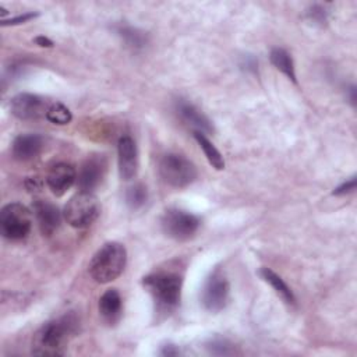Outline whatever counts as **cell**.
Here are the masks:
<instances>
[{
    "label": "cell",
    "mask_w": 357,
    "mask_h": 357,
    "mask_svg": "<svg viewBox=\"0 0 357 357\" xmlns=\"http://www.w3.org/2000/svg\"><path fill=\"white\" fill-rule=\"evenodd\" d=\"M36 17H38V13H25V14L13 17V18H10V20H3V21H1V25H3V26L20 25V24H25V22H28L29 20H33V18H36Z\"/></svg>",
    "instance_id": "cell-24"
},
{
    "label": "cell",
    "mask_w": 357,
    "mask_h": 357,
    "mask_svg": "<svg viewBox=\"0 0 357 357\" xmlns=\"http://www.w3.org/2000/svg\"><path fill=\"white\" fill-rule=\"evenodd\" d=\"M119 35L124 39V42L132 47V49H141L144 47V45L146 43V38L142 32H139L138 29L132 28V26H126V25H121L119 26L117 29Z\"/></svg>",
    "instance_id": "cell-21"
},
{
    "label": "cell",
    "mask_w": 357,
    "mask_h": 357,
    "mask_svg": "<svg viewBox=\"0 0 357 357\" xmlns=\"http://www.w3.org/2000/svg\"><path fill=\"white\" fill-rule=\"evenodd\" d=\"M269 59L276 70H279L282 74H284L294 84L297 82L294 63H293V59L289 54V52H286L282 47H273L269 53Z\"/></svg>",
    "instance_id": "cell-18"
},
{
    "label": "cell",
    "mask_w": 357,
    "mask_h": 357,
    "mask_svg": "<svg viewBox=\"0 0 357 357\" xmlns=\"http://www.w3.org/2000/svg\"><path fill=\"white\" fill-rule=\"evenodd\" d=\"M162 180L176 188H184L197 178V169L191 160L178 153H167L159 162Z\"/></svg>",
    "instance_id": "cell-5"
},
{
    "label": "cell",
    "mask_w": 357,
    "mask_h": 357,
    "mask_svg": "<svg viewBox=\"0 0 357 357\" xmlns=\"http://www.w3.org/2000/svg\"><path fill=\"white\" fill-rule=\"evenodd\" d=\"M100 213L98 198L88 191H79L68 199L64 206L63 215L67 223L75 229L91 226Z\"/></svg>",
    "instance_id": "cell-4"
},
{
    "label": "cell",
    "mask_w": 357,
    "mask_h": 357,
    "mask_svg": "<svg viewBox=\"0 0 357 357\" xmlns=\"http://www.w3.org/2000/svg\"><path fill=\"white\" fill-rule=\"evenodd\" d=\"M259 275L261 278L271 284V287L275 290V293L286 303V304H290V305H294L296 304V297L293 294V291L290 290V287L284 283V280L278 275L275 273L272 269L269 268H261L259 269Z\"/></svg>",
    "instance_id": "cell-17"
},
{
    "label": "cell",
    "mask_w": 357,
    "mask_h": 357,
    "mask_svg": "<svg viewBox=\"0 0 357 357\" xmlns=\"http://www.w3.org/2000/svg\"><path fill=\"white\" fill-rule=\"evenodd\" d=\"M206 349L211 354H215V356H229L234 351L233 346L226 339H222V337L211 339L209 343L206 344Z\"/></svg>",
    "instance_id": "cell-23"
},
{
    "label": "cell",
    "mask_w": 357,
    "mask_h": 357,
    "mask_svg": "<svg viewBox=\"0 0 357 357\" xmlns=\"http://www.w3.org/2000/svg\"><path fill=\"white\" fill-rule=\"evenodd\" d=\"M33 212L43 234L50 236L60 225V211L49 201L39 199L33 204Z\"/></svg>",
    "instance_id": "cell-15"
},
{
    "label": "cell",
    "mask_w": 357,
    "mask_h": 357,
    "mask_svg": "<svg viewBox=\"0 0 357 357\" xmlns=\"http://www.w3.org/2000/svg\"><path fill=\"white\" fill-rule=\"evenodd\" d=\"M356 177L353 176V177H350L349 180H346V181H343L340 185H337L333 191H332V194L333 195H346V194H350V192H353L354 190H356Z\"/></svg>",
    "instance_id": "cell-25"
},
{
    "label": "cell",
    "mask_w": 357,
    "mask_h": 357,
    "mask_svg": "<svg viewBox=\"0 0 357 357\" xmlns=\"http://www.w3.org/2000/svg\"><path fill=\"white\" fill-rule=\"evenodd\" d=\"M176 112L187 126L194 128V131H199L202 134L213 131L211 120L195 105L180 99L176 102Z\"/></svg>",
    "instance_id": "cell-12"
},
{
    "label": "cell",
    "mask_w": 357,
    "mask_h": 357,
    "mask_svg": "<svg viewBox=\"0 0 357 357\" xmlns=\"http://www.w3.org/2000/svg\"><path fill=\"white\" fill-rule=\"evenodd\" d=\"M46 119L53 124L64 126L71 121L73 114L67 106H64L60 102H56V103L49 105V109L46 112Z\"/></svg>",
    "instance_id": "cell-20"
},
{
    "label": "cell",
    "mask_w": 357,
    "mask_h": 357,
    "mask_svg": "<svg viewBox=\"0 0 357 357\" xmlns=\"http://www.w3.org/2000/svg\"><path fill=\"white\" fill-rule=\"evenodd\" d=\"M148 198V191L146 187L142 184H134L130 187L126 192V202L131 209H139L144 206Z\"/></svg>",
    "instance_id": "cell-22"
},
{
    "label": "cell",
    "mask_w": 357,
    "mask_h": 357,
    "mask_svg": "<svg viewBox=\"0 0 357 357\" xmlns=\"http://www.w3.org/2000/svg\"><path fill=\"white\" fill-rule=\"evenodd\" d=\"M160 356H177L180 354V350L174 346V344H166V346H162L160 351H159Z\"/></svg>",
    "instance_id": "cell-27"
},
{
    "label": "cell",
    "mask_w": 357,
    "mask_h": 357,
    "mask_svg": "<svg viewBox=\"0 0 357 357\" xmlns=\"http://www.w3.org/2000/svg\"><path fill=\"white\" fill-rule=\"evenodd\" d=\"M119 155V172L121 178L130 180L137 174L138 169V152L134 139L130 135H124L117 144Z\"/></svg>",
    "instance_id": "cell-11"
},
{
    "label": "cell",
    "mask_w": 357,
    "mask_h": 357,
    "mask_svg": "<svg viewBox=\"0 0 357 357\" xmlns=\"http://www.w3.org/2000/svg\"><path fill=\"white\" fill-rule=\"evenodd\" d=\"M11 113L20 120H33L40 117L42 114L46 116L49 109L47 103L43 98L33 95V93H18L10 102Z\"/></svg>",
    "instance_id": "cell-9"
},
{
    "label": "cell",
    "mask_w": 357,
    "mask_h": 357,
    "mask_svg": "<svg viewBox=\"0 0 357 357\" xmlns=\"http://www.w3.org/2000/svg\"><path fill=\"white\" fill-rule=\"evenodd\" d=\"M121 296L116 289L106 290L99 298V314L109 324L119 321L121 315Z\"/></svg>",
    "instance_id": "cell-16"
},
{
    "label": "cell",
    "mask_w": 357,
    "mask_h": 357,
    "mask_svg": "<svg viewBox=\"0 0 357 357\" xmlns=\"http://www.w3.org/2000/svg\"><path fill=\"white\" fill-rule=\"evenodd\" d=\"M194 138L198 142L199 148L204 151V155L206 156L209 165L215 167L216 170L225 169V159L222 153L218 151V148L208 139V137L199 131H194Z\"/></svg>",
    "instance_id": "cell-19"
},
{
    "label": "cell",
    "mask_w": 357,
    "mask_h": 357,
    "mask_svg": "<svg viewBox=\"0 0 357 357\" xmlns=\"http://www.w3.org/2000/svg\"><path fill=\"white\" fill-rule=\"evenodd\" d=\"M31 226L32 215L25 205L11 202L3 206L0 212V231L3 237L14 241L22 240L29 234Z\"/></svg>",
    "instance_id": "cell-6"
},
{
    "label": "cell",
    "mask_w": 357,
    "mask_h": 357,
    "mask_svg": "<svg viewBox=\"0 0 357 357\" xmlns=\"http://www.w3.org/2000/svg\"><path fill=\"white\" fill-rule=\"evenodd\" d=\"M105 174V162L102 158H91L88 159L78 174V187L81 191H88L91 192L95 190Z\"/></svg>",
    "instance_id": "cell-14"
},
{
    "label": "cell",
    "mask_w": 357,
    "mask_h": 357,
    "mask_svg": "<svg viewBox=\"0 0 357 357\" xmlns=\"http://www.w3.org/2000/svg\"><path fill=\"white\" fill-rule=\"evenodd\" d=\"M199 223L201 222L197 215L178 208L166 209L160 219L162 230L165 234L177 241H185L191 238L197 233Z\"/></svg>",
    "instance_id": "cell-7"
},
{
    "label": "cell",
    "mask_w": 357,
    "mask_h": 357,
    "mask_svg": "<svg viewBox=\"0 0 357 357\" xmlns=\"http://www.w3.org/2000/svg\"><path fill=\"white\" fill-rule=\"evenodd\" d=\"M347 92H349V99H350V102L354 105V103H356V86H354V85H350L349 89H347Z\"/></svg>",
    "instance_id": "cell-29"
},
{
    "label": "cell",
    "mask_w": 357,
    "mask_h": 357,
    "mask_svg": "<svg viewBox=\"0 0 357 357\" xmlns=\"http://www.w3.org/2000/svg\"><path fill=\"white\" fill-rule=\"evenodd\" d=\"M43 148V138L39 134H21L15 137L11 152L17 160H31L39 155Z\"/></svg>",
    "instance_id": "cell-13"
},
{
    "label": "cell",
    "mask_w": 357,
    "mask_h": 357,
    "mask_svg": "<svg viewBox=\"0 0 357 357\" xmlns=\"http://www.w3.org/2000/svg\"><path fill=\"white\" fill-rule=\"evenodd\" d=\"M229 290L230 287L227 279L219 269H216L209 275L204 284L201 293V301L204 307L211 312H218L223 310L229 298Z\"/></svg>",
    "instance_id": "cell-8"
},
{
    "label": "cell",
    "mask_w": 357,
    "mask_h": 357,
    "mask_svg": "<svg viewBox=\"0 0 357 357\" xmlns=\"http://www.w3.org/2000/svg\"><path fill=\"white\" fill-rule=\"evenodd\" d=\"M77 173L75 169L64 162H59L50 167L46 176V183L50 191L56 197L64 195L75 183Z\"/></svg>",
    "instance_id": "cell-10"
},
{
    "label": "cell",
    "mask_w": 357,
    "mask_h": 357,
    "mask_svg": "<svg viewBox=\"0 0 357 357\" xmlns=\"http://www.w3.org/2000/svg\"><path fill=\"white\" fill-rule=\"evenodd\" d=\"M127 264V251L123 244L110 241L103 244L89 262V275L98 283H109L117 279Z\"/></svg>",
    "instance_id": "cell-2"
},
{
    "label": "cell",
    "mask_w": 357,
    "mask_h": 357,
    "mask_svg": "<svg viewBox=\"0 0 357 357\" xmlns=\"http://www.w3.org/2000/svg\"><path fill=\"white\" fill-rule=\"evenodd\" d=\"M144 287L152 296L156 310L170 312L177 307L181 294V276L173 272H155L144 278Z\"/></svg>",
    "instance_id": "cell-3"
},
{
    "label": "cell",
    "mask_w": 357,
    "mask_h": 357,
    "mask_svg": "<svg viewBox=\"0 0 357 357\" xmlns=\"http://www.w3.org/2000/svg\"><path fill=\"white\" fill-rule=\"evenodd\" d=\"M35 43L39 45L40 47H52L53 46V42L46 36H36Z\"/></svg>",
    "instance_id": "cell-28"
},
{
    "label": "cell",
    "mask_w": 357,
    "mask_h": 357,
    "mask_svg": "<svg viewBox=\"0 0 357 357\" xmlns=\"http://www.w3.org/2000/svg\"><path fill=\"white\" fill-rule=\"evenodd\" d=\"M308 15H310V18H311L312 21H315V22H325V20H326V13H325V10H324L322 7H319V6H314V7L308 11Z\"/></svg>",
    "instance_id": "cell-26"
},
{
    "label": "cell",
    "mask_w": 357,
    "mask_h": 357,
    "mask_svg": "<svg viewBox=\"0 0 357 357\" xmlns=\"http://www.w3.org/2000/svg\"><path fill=\"white\" fill-rule=\"evenodd\" d=\"M77 319L64 315L59 319L43 324L32 339L31 351L35 356H63L68 336L75 332Z\"/></svg>",
    "instance_id": "cell-1"
}]
</instances>
